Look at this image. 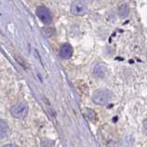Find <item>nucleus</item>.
<instances>
[{
    "label": "nucleus",
    "mask_w": 147,
    "mask_h": 147,
    "mask_svg": "<svg viewBox=\"0 0 147 147\" xmlns=\"http://www.w3.org/2000/svg\"><path fill=\"white\" fill-rule=\"evenodd\" d=\"M71 12L76 16L84 15L86 12V4L83 1H74L71 5Z\"/></svg>",
    "instance_id": "4"
},
{
    "label": "nucleus",
    "mask_w": 147,
    "mask_h": 147,
    "mask_svg": "<svg viewBox=\"0 0 147 147\" xmlns=\"http://www.w3.org/2000/svg\"><path fill=\"white\" fill-rule=\"evenodd\" d=\"M10 113L12 117L15 119H22L26 118L28 113H29V106L24 101H21V102L12 106L10 109Z\"/></svg>",
    "instance_id": "1"
},
{
    "label": "nucleus",
    "mask_w": 147,
    "mask_h": 147,
    "mask_svg": "<svg viewBox=\"0 0 147 147\" xmlns=\"http://www.w3.org/2000/svg\"><path fill=\"white\" fill-rule=\"evenodd\" d=\"M93 74L95 76L102 78L107 74V67H106L104 63H98L93 69Z\"/></svg>",
    "instance_id": "6"
},
{
    "label": "nucleus",
    "mask_w": 147,
    "mask_h": 147,
    "mask_svg": "<svg viewBox=\"0 0 147 147\" xmlns=\"http://www.w3.org/2000/svg\"><path fill=\"white\" fill-rule=\"evenodd\" d=\"M3 147H17V146L14 145V144H7V145H5Z\"/></svg>",
    "instance_id": "9"
},
{
    "label": "nucleus",
    "mask_w": 147,
    "mask_h": 147,
    "mask_svg": "<svg viewBox=\"0 0 147 147\" xmlns=\"http://www.w3.org/2000/svg\"><path fill=\"white\" fill-rule=\"evenodd\" d=\"M144 130L147 132V119H145V121H144Z\"/></svg>",
    "instance_id": "8"
},
{
    "label": "nucleus",
    "mask_w": 147,
    "mask_h": 147,
    "mask_svg": "<svg viewBox=\"0 0 147 147\" xmlns=\"http://www.w3.org/2000/svg\"><path fill=\"white\" fill-rule=\"evenodd\" d=\"M10 131V129L7 121H0V140L6 138Z\"/></svg>",
    "instance_id": "7"
},
{
    "label": "nucleus",
    "mask_w": 147,
    "mask_h": 147,
    "mask_svg": "<svg viewBox=\"0 0 147 147\" xmlns=\"http://www.w3.org/2000/svg\"><path fill=\"white\" fill-rule=\"evenodd\" d=\"M73 54V48L69 43H63L60 48V56L63 59H69Z\"/></svg>",
    "instance_id": "5"
},
{
    "label": "nucleus",
    "mask_w": 147,
    "mask_h": 147,
    "mask_svg": "<svg viewBox=\"0 0 147 147\" xmlns=\"http://www.w3.org/2000/svg\"><path fill=\"white\" fill-rule=\"evenodd\" d=\"M36 16L38 17L39 20L44 23V24H50L53 21V15L49 8H47L44 6H40L37 7L36 9Z\"/></svg>",
    "instance_id": "3"
},
{
    "label": "nucleus",
    "mask_w": 147,
    "mask_h": 147,
    "mask_svg": "<svg viewBox=\"0 0 147 147\" xmlns=\"http://www.w3.org/2000/svg\"><path fill=\"white\" fill-rule=\"evenodd\" d=\"M112 98V92L108 89H98L93 94V101L96 104H108Z\"/></svg>",
    "instance_id": "2"
}]
</instances>
